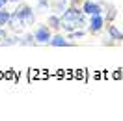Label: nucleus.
Wrapping results in <instances>:
<instances>
[{
  "mask_svg": "<svg viewBox=\"0 0 123 121\" xmlns=\"http://www.w3.org/2000/svg\"><path fill=\"white\" fill-rule=\"evenodd\" d=\"M21 45H36V39H34V34H28L21 37Z\"/></svg>",
  "mask_w": 123,
  "mask_h": 121,
  "instance_id": "nucleus-10",
  "label": "nucleus"
},
{
  "mask_svg": "<svg viewBox=\"0 0 123 121\" xmlns=\"http://www.w3.org/2000/svg\"><path fill=\"white\" fill-rule=\"evenodd\" d=\"M108 36H110L112 39H116V41H121L123 39V34L117 30L116 26H108Z\"/></svg>",
  "mask_w": 123,
  "mask_h": 121,
  "instance_id": "nucleus-7",
  "label": "nucleus"
},
{
  "mask_svg": "<svg viewBox=\"0 0 123 121\" xmlns=\"http://www.w3.org/2000/svg\"><path fill=\"white\" fill-rule=\"evenodd\" d=\"M13 13H17V15L23 19V23L24 26H30L32 23H34V11H32V8H28V6H19V8L13 11Z\"/></svg>",
  "mask_w": 123,
  "mask_h": 121,
  "instance_id": "nucleus-2",
  "label": "nucleus"
},
{
  "mask_svg": "<svg viewBox=\"0 0 123 121\" xmlns=\"http://www.w3.org/2000/svg\"><path fill=\"white\" fill-rule=\"evenodd\" d=\"M82 9H84L86 13H90V15H95V13H101V6L97 4V2H93V0H88V2H84V6H82Z\"/></svg>",
  "mask_w": 123,
  "mask_h": 121,
  "instance_id": "nucleus-5",
  "label": "nucleus"
},
{
  "mask_svg": "<svg viewBox=\"0 0 123 121\" xmlns=\"http://www.w3.org/2000/svg\"><path fill=\"white\" fill-rule=\"evenodd\" d=\"M103 17L99 15V13H95V15H92V26H90V30L95 34V32H99L101 28H103Z\"/></svg>",
  "mask_w": 123,
  "mask_h": 121,
  "instance_id": "nucleus-6",
  "label": "nucleus"
},
{
  "mask_svg": "<svg viewBox=\"0 0 123 121\" xmlns=\"http://www.w3.org/2000/svg\"><path fill=\"white\" fill-rule=\"evenodd\" d=\"M8 2H19V0H8Z\"/></svg>",
  "mask_w": 123,
  "mask_h": 121,
  "instance_id": "nucleus-16",
  "label": "nucleus"
},
{
  "mask_svg": "<svg viewBox=\"0 0 123 121\" xmlns=\"http://www.w3.org/2000/svg\"><path fill=\"white\" fill-rule=\"evenodd\" d=\"M6 2H8V0H0V8H4V6H6Z\"/></svg>",
  "mask_w": 123,
  "mask_h": 121,
  "instance_id": "nucleus-15",
  "label": "nucleus"
},
{
  "mask_svg": "<svg viewBox=\"0 0 123 121\" xmlns=\"http://www.w3.org/2000/svg\"><path fill=\"white\" fill-rule=\"evenodd\" d=\"M71 37H84V32H73Z\"/></svg>",
  "mask_w": 123,
  "mask_h": 121,
  "instance_id": "nucleus-14",
  "label": "nucleus"
},
{
  "mask_svg": "<svg viewBox=\"0 0 123 121\" xmlns=\"http://www.w3.org/2000/svg\"><path fill=\"white\" fill-rule=\"evenodd\" d=\"M9 15H11V13H9L6 8H0V26H6V24H8Z\"/></svg>",
  "mask_w": 123,
  "mask_h": 121,
  "instance_id": "nucleus-9",
  "label": "nucleus"
},
{
  "mask_svg": "<svg viewBox=\"0 0 123 121\" xmlns=\"http://www.w3.org/2000/svg\"><path fill=\"white\" fill-rule=\"evenodd\" d=\"M84 23H86L84 15L80 11H77L75 8H71V9L63 11V15L60 19V28H63V30H67V32H73L78 26H84Z\"/></svg>",
  "mask_w": 123,
  "mask_h": 121,
  "instance_id": "nucleus-1",
  "label": "nucleus"
},
{
  "mask_svg": "<svg viewBox=\"0 0 123 121\" xmlns=\"http://www.w3.org/2000/svg\"><path fill=\"white\" fill-rule=\"evenodd\" d=\"M47 8H49V2H47V0H39V2H37V8H36V9H37V11H45Z\"/></svg>",
  "mask_w": 123,
  "mask_h": 121,
  "instance_id": "nucleus-12",
  "label": "nucleus"
},
{
  "mask_svg": "<svg viewBox=\"0 0 123 121\" xmlns=\"http://www.w3.org/2000/svg\"><path fill=\"white\" fill-rule=\"evenodd\" d=\"M52 47H67V41L62 37V36H54V37H50V41H49Z\"/></svg>",
  "mask_w": 123,
  "mask_h": 121,
  "instance_id": "nucleus-8",
  "label": "nucleus"
},
{
  "mask_svg": "<svg viewBox=\"0 0 123 121\" xmlns=\"http://www.w3.org/2000/svg\"><path fill=\"white\" fill-rule=\"evenodd\" d=\"M6 36H8V34H6V30H4L2 26H0V43H2L4 39H6Z\"/></svg>",
  "mask_w": 123,
  "mask_h": 121,
  "instance_id": "nucleus-13",
  "label": "nucleus"
},
{
  "mask_svg": "<svg viewBox=\"0 0 123 121\" xmlns=\"http://www.w3.org/2000/svg\"><path fill=\"white\" fill-rule=\"evenodd\" d=\"M34 39H36V43H49L50 41V30H49V26L39 24L36 28V32H34Z\"/></svg>",
  "mask_w": 123,
  "mask_h": 121,
  "instance_id": "nucleus-3",
  "label": "nucleus"
},
{
  "mask_svg": "<svg viewBox=\"0 0 123 121\" xmlns=\"http://www.w3.org/2000/svg\"><path fill=\"white\" fill-rule=\"evenodd\" d=\"M49 24H50L52 28H60V19L52 15V17H50V19H49Z\"/></svg>",
  "mask_w": 123,
  "mask_h": 121,
  "instance_id": "nucleus-11",
  "label": "nucleus"
},
{
  "mask_svg": "<svg viewBox=\"0 0 123 121\" xmlns=\"http://www.w3.org/2000/svg\"><path fill=\"white\" fill-rule=\"evenodd\" d=\"M6 26H9L13 32H19V30H23V28H26L24 23H23V19L17 15V13H11V15H9V21H8Z\"/></svg>",
  "mask_w": 123,
  "mask_h": 121,
  "instance_id": "nucleus-4",
  "label": "nucleus"
}]
</instances>
